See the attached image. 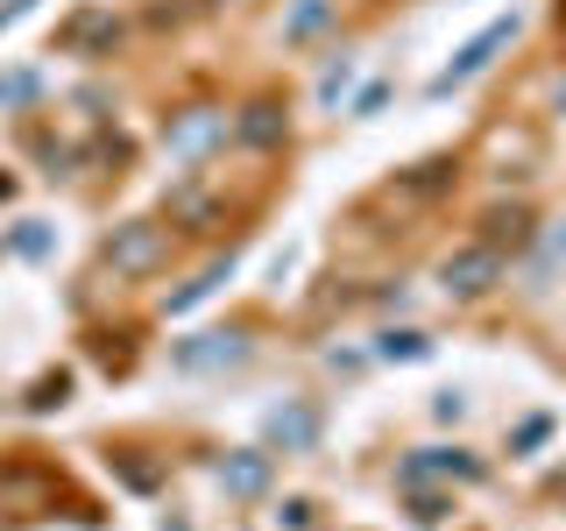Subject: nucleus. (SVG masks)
I'll return each instance as SVG.
<instances>
[{
    "mask_svg": "<svg viewBox=\"0 0 566 531\" xmlns=\"http://www.w3.org/2000/svg\"><path fill=\"white\" fill-rule=\"evenodd\" d=\"M312 524V503H305V496H283V503H276V531H305Z\"/></svg>",
    "mask_w": 566,
    "mask_h": 531,
    "instance_id": "obj_26",
    "label": "nucleus"
},
{
    "mask_svg": "<svg viewBox=\"0 0 566 531\" xmlns=\"http://www.w3.org/2000/svg\"><path fill=\"white\" fill-rule=\"evenodd\" d=\"M553 248H559V256H566V227H559V235H553Z\"/></svg>",
    "mask_w": 566,
    "mask_h": 531,
    "instance_id": "obj_29",
    "label": "nucleus"
},
{
    "mask_svg": "<svg viewBox=\"0 0 566 531\" xmlns=\"http://www.w3.org/2000/svg\"><path fill=\"white\" fill-rule=\"evenodd\" d=\"M447 510H453V496H439V489H424V482L411 489V518H418V524H439Z\"/></svg>",
    "mask_w": 566,
    "mask_h": 531,
    "instance_id": "obj_23",
    "label": "nucleus"
},
{
    "mask_svg": "<svg viewBox=\"0 0 566 531\" xmlns=\"http://www.w3.org/2000/svg\"><path fill=\"white\" fill-rule=\"evenodd\" d=\"M354 79H361V58H354V50H340V58L318 71V106H340V93H347Z\"/></svg>",
    "mask_w": 566,
    "mask_h": 531,
    "instance_id": "obj_17",
    "label": "nucleus"
},
{
    "mask_svg": "<svg viewBox=\"0 0 566 531\" xmlns=\"http://www.w3.org/2000/svg\"><path fill=\"white\" fill-rule=\"evenodd\" d=\"M495 277H503V256H495L489 241H460L453 256L439 262V291L460 298V305H468V298H489Z\"/></svg>",
    "mask_w": 566,
    "mask_h": 531,
    "instance_id": "obj_7",
    "label": "nucleus"
},
{
    "mask_svg": "<svg viewBox=\"0 0 566 531\" xmlns=\"http://www.w3.org/2000/svg\"><path fill=\"white\" fill-rule=\"evenodd\" d=\"M227 135H234L241 149H283V142H291V106L276 93H255L227 114Z\"/></svg>",
    "mask_w": 566,
    "mask_h": 531,
    "instance_id": "obj_8",
    "label": "nucleus"
},
{
    "mask_svg": "<svg viewBox=\"0 0 566 531\" xmlns=\"http://www.w3.org/2000/svg\"><path fill=\"white\" fill-rule=\"evenodd\" d=\"M22 14H35V0H0V35H8Z\"/></svg>",
    "mask_w": 566,
    "mask_h": 531,
    "instance_id": "obj_27",
    "label": "nucleus"
},
{
    "mask_svg": "<svg viewBox=\"0 0 566 531\" xmlns=\"http://www.w3.org/2000/svg\"><path fill=\"white\" fill-rule=\"evenodd\" d=\"M164 227H177V235H220V227H227V199H212L199 177H185V185L164 199Z\"/></svg>",
    "mask_w": 566,
    "mask_h": 531,
    "instance_id": "obj_10",
    "label": "nucleus"
},
{
    "mask_svg": "<svg viewBox=\"0 0 566 531\" xmlns=\"http://www.w3.org/2000/svg\"><path fill=\"white\" fill-rule=\"evenodd\" d=\"M326 22H333V0H297V8L283 14V43H291V50H297V43H312V35L326 29Z\"/></svg>",
    "mask_w": 566,
    "mask_h": 531,
    "instance_id": "obj_16",
    "label": "nucleus"
},
{
    "mask_svg": "<svg viewBox=\"0 0 566 531\" xmlns=\"http://www.w3.org/2000/svg\"><path fill=\"white\" fill-rule=\"evenodd\" d=\"M376 354H382V362H432V333H411V326H403V333H382Z\"/></svg>",
    "mask_w": 566,
    "mask_h": 531,
    "instance_id": "obj_20",
    "label": "nucleus"
},
{
    "mask_svg": "<svg viewBox=\"0 0 566 531\" xmlns=\"http://www.w3.org/2000/svg\"><path fill=\"white\" fill-rule=\"evenodd\" d=\"M545 439H553V418L538 412V418H524L517 433H510V454H531V447H545Z\"/></svg>",
    "mask_w": 566,
    "mask_h": 531,
    "instance_id": "obj_24",
    "label": "nucleus"
},
{
    "mask_svg": "<svg viewBox=\"0 0 566 531\" xmlns=\"http://www.w3.org/2000/svg\"><path fill=\"white\" fill-rule=\"evenodd\" d=\"M432 418L439 425H460V418H468V389H439V397H432Z\"/></svg>",
    "mask_w": 566,
    "mask_h": 531,
    "instance_id": "obj_25",
    "label": "nucleus"
},
{
    "mask_svg": "<svg viewBox=\"0 0 566 531\" xmlns=\"http://www.w3.org/2000/svg\"><path fill=\"white\" fill-rule=\"evenodd\" d=\"M474 241H489L495 256H524L531 241H538V212H531L524 199H510V206H489L482 212V235Z\"/></svg>",
    "mask_w": 566,
    "mask_h": 531,
    "instance_id": "obj_12",
    "label": "nucleus"
},
{
    "mask_svg": "<svg viewBox=\"0 0 566 531\" xmlns=\"http://www.w3.org/2000/svg\"><path fill=\"white\" fill-rule=\"evenodd\" d=\"M35 93H43V71H35V64H14V71H0V114H8V106H29Z\"/></svg>",
    "mask_w": 566,
    "mask_h": 531,
    "instance_id": "obj_19",
    "label": "nucleus"
},
{
    "mask_svg": "<svg viewBox=\"0 0 566 531\" xmlns=\"http://www.w3.org/2000/svg\"><path fill=\"white\" fill-rule=\"evenodd\" d=\"M270 475H276V454H270V447H234V454H220V489L234 496V503H255V496L270 489Z\"/></svg>",
    "mask_w": 566,
    "mask_h": 531,
    "instance_id": "obj_13",
    "label": "nucleus"
},
{
    "mask_svg": "<svg viewBox=\"0 0 566 531\" xmlns=\"http://www.w3.org/2000/svg\"><path fill=\"white\" fill-rule=\"evenodd\" d=\"M460 185V164L453 156H424V164H411V170H397L389 185L376 191V206H397V212H424V206H439L447 191Z\"/></svg>",
    "mask_w": 566,
    "mask_h": 531,
    "instance_id": "obj_3",
    "label": "nucleus"
},
{
    "mask_svg": "<svg viewBox=\"0 0 566 531\" xmlns=\"http://www.w3.org/2000/svg\"><path fill=\"white\" fill-rule=\"evenodd\" d=\"M170 262V227L164 220H120L114 235L99 241V270L135 283V277H156Z\"/></svg>",
    "mask_w": 566,
    "mask_h": 531,
    "instance_id": "obj_1",
    "label": "nucleus"
},
{
    "mask_svg": "<svg viewBox=\"0 0 566 531\" xmlns=\"http://www.w3.org/2000/svg\"><path fill=\"white\" fill-rule=\"evenodd\" d=\"M241 362H248V326H206L170 347V368H185V376H212V368H241Z\"/></svg>",
    "mask_w": 566,
    "mask_h": 531,
    "instance_id": "obj_6",
    "label": "nucleus"
},
{
    "mask_svg": "<svg viewBox=\"0 0 566 531\" xmlns=\"http://www.w3.org/2000/svg\"><path fill=\"white\" fill-rule=\"evenodd\" d=\"M227 283H234V248H227V256H220V262H206V270H199V277H191V283H177V291L164 298V312H170V319H185L191 305H206V298H212V291H227Z\"/></svg>",
    "mask_w": 566,
    "mask_h": 531,
    "instance_id": "obj_14",
    "label": "nucleus"
},
{
    "mask_svg": "<svg viewBox=\"0 0 566 531\" xmlns=\"http://www.w3.org/2000/svg\"><path fill=\"white\" fill-rule=\"evenodd\" d=\"M106 475H114L120 489H135V496H156V482H164L156 460H142L135 447H106Z\"/></svg>",
    "mask_w": 566,
    "mask_h": 531,
    "instance_id": "obj_15",
    "label": "nucleus"
},
{
    "mask_svg": "<svg viewBox=\"0 0 566 531\" xmlns=\"http://www.w3.org/2000/svg\"><path fill=\"white\" fill-rule=\"evenodd\" d=\"M389 93H397V85H389V79H368L361 93H354V106H347V121H376L382 106H389Z\"/></svg>",
    "mask_w": 566,
    "mask_h": 531,
    "instance_id": "obj_22",
    "label": "nucleus"
},
{
    "mask_svg": "<svg viewBox=\"0 0 566 531\" xmlns=\"http://www.w3.org/2000/svg\"><path fill=\"white\" fill-rule=\"evenodd\" d=\"M57 404H71V368H50L29 383V412H57Z\"/></svg>",
    "mask_w": 566,
    "mask_h": 531,
    "instance_id": "obj_21",
    "label": "nucleus"
},
{
    "mask_svg": "<svg viewBox=\"0 0 566 531\" xmlns=\"http://www.w3.org/2000/svg\"><path fill=\"white\" fill-rule=\"evenodd\" d=\"M0 199H14V177L8 170H0Z\"/></svg>",
    "mask_w": 566,
    "mask_h": 531,
    "instance_id": "obj_28",
    "label": "nucleus"
},
{
    "mask_svg": "<svg viewBox=\"0 0 566 531\" xmlns=\"http://www.w3.org/2000/svg\"><path fill=\"white\" fill-rule=\"evenodd\" d=\"M559 29H566V0H559Z\"/></svg>",
    "mask_w": 566,
    "mask_h": 531,
    "instance_id": "obj_30",
    "label": "nucleus"
},
{
    "mask_svg": "<svg viewBox=\"0 0 566 531\" xmlns=\"http://www.w3.org/2000/svg\"><path fill=\"white\" fill-rule=\"evenodd\" d=\"M220 135H227V106H177V114L164 121V149L185 156V164H199Z\"/></svg>",
    "mask_w": 566,
    "mask_h": 531,
    "instance_id": "obj_9",
    "label": "nucleus"
},
{
    "mask_svg": "<svg viewBox=\"0 0 566 531\" xmlns=\"http://www.w3.org/2000/svg\"><path fill=\"white\" fill-rule=\"evenodd\" d=\"M57 496H64V482L43 460H8V468H0V510H14V518H50Z\"/></svg>",
    "mask_w": 566,
    "mask_h": 531,
    "instance_id": "obj_5",
    "label": "nucleus"
},
{
    "mask_svg": "<svg viewBox=\"0 0 566 531\" xmlns=\"http://www.w3.org/2000/svg\"><path fill=\"white\" fill-rule=\"evenodd\" d=\"M517 29H524V22H517V8L495 14V22H482V29L468 35V43L453 50V64H447V71H432V85H424V93H432V100H453L460 85H474V79H482V71L503 58L510 43H517Z\"/></svg>",
    "mask_w": 566,
    "mask_h": 531,
    "instance_id": "obj_2",
    "label": "nucleus"
},
{
    "mask_svg": "<svg viewBox=\"0 0 566 531\" xmlns=\"http://www.w3.org/2000/svg\"><path fill=\"white\" fill-rule=\"evenodd\" d=\"M114 43H120V14L106 8V0H78V8L57 22V50H64V58L99 64V58H114Z\"/></svg>",
    "mask_w": 566,
    "mask_h": 531,
    "instance_id": "obj_4",
    "label": "nucleus"
},
{
    "mask_svg": "<svg viewBox=\"0 0 566 531\" xmlns=\"http://www.w3.org/2000/svg\"><path fill=\"white\" fill-rule=\"evenodd\" d=\"M8 248H14V256H29V262H43L50 248H57V235H50V220H14L8 227Z\"/></svg>",
    "mask_w": 566,
    "mask_h": 531,
    "instance_id": "obj_18",
    "label": "nucleus"
},
{
    "mask_svg": "<svg viewBox=\"0 0 566 531\" xmlns=\"http://www.w3.org/2000/svg\"><path fill=\"white\" fill-rule=\"evenodd\" d=\"M559 106H566V93H559Z\"/></svg>",
    "mask_w": 566,
    "mask_h": 531,
    "instance_id": "obj_31",
    "label": "nucleus"
},
{
    "mask_svg": "<svg viewBox=\"0 0 566 531\" xmlns=\"http://www.w3.org/2000/svg\"><path fill=\"white\" fill-rule=\"evenodd\" d=\"M262 447H270V454H312L318 447V412H312L305 397L276 404V412L262 418Z\"/></svg>",
    "mask_w": 566,
    "mask_h": 531,
    "instance_id": "obj_11",
    "label": "nucleus"
}]
</instances>
